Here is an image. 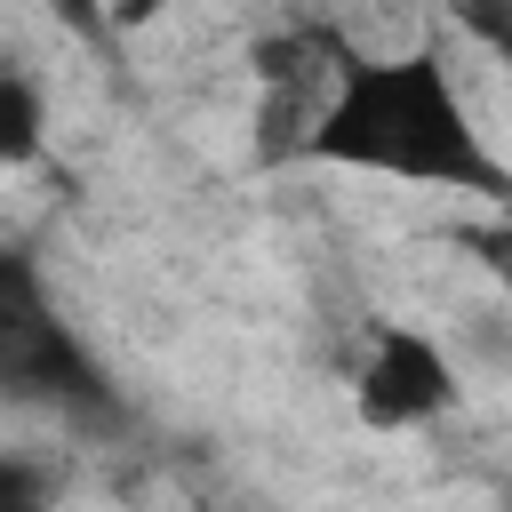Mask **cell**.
<instances>
[{"label":"cell","mask_w":512,"mask_h":512,"mask_svg":"<svg viewBox=\"0 0 512 512\" xmlns=\"http://www.w3.org/2000/svg\"><path fill=\"white\" fill-rule=\"evenodd\" d=\"M0 392H16V400H104V368L64 328L48 280L24 248H0Z\"/></svg>","instance_id":"2"},{"label":"cell","mask_w":512,"mask_h":512,"mask_svg":"<svg viewBox=\"0 0 512 512\" xmlns=\"http://www.w3.org/2000/svg\"><path fill=\"white\" fill-rule=\"evenodd\" d=\"M304 160L400 176V184H432V192H472L512 216V168L488 152V128L472 120V104L432 40H416L400 56L336 48V80L304 120Z\"/></svg>","instance_id":"1"},{"label":"cell","mask_w":512,"mask_h":512,"mask_svg":"<svg viewBox=\"0 0 512 512\" xmlns=\"http://www.w3.org/2000/svg\"><path fill=\"white\" fill-rule=\"evenodd\" d=\"M456 24H464L472 40H488V48H496V56L512 64V8H464Z\"/></svg>","instance_id":"7"},{"label":"cell","mask_w":512,"mask_h":512,"mask_svg":"<svg viewBox=\"0 0 512 512\" xmlns=\"http://www.w3.org/2000/svg\"><path fill=\"white\" fill-rule=\"evenodd\" d=\"M56 496V472L32 464V456H0V512H48Z\"/></svg>","instance_id":"5"},{"label":"cell","mask_w":512,"mask_h":512,"mask_svg":"<svg viewBox=\"0 0 512 512\" xmlns=\"http://www.w3.org/2000/svg\"><path fill=\"white\" fill-rule=\"evenodd\" d=\"M456 240H464V256H472V264L512 296V216H496V224H464Z\"/></svg>","instance_id":"6"},{"label":"cell","mask_w":512,"mask_h":512,"mask_svg":"<svg viewBox=\"0 0 512 512\" xmlns=\"http://www.w3.org/2000/svg\"><path fill=\"white\" fill-rule=\"evenodd\" d=\"M48 152V88L24 64H0V176Z\"/></svg>","instance_id":"4"},{"label":"cell","mask_w":512,"mask_h":512,"mask_svg":"<svg viewBox=\"0 0 512 512\" xmlns=\"http://www.w3.org/2000/svg\"><path fill=\"white\" fill-rule=\"evenodd\" d=\"M496 512H512V480H504V496H496Z\"/></svg>","instance_id":"8"},{"label":"cell","mask_w":512,"mask_h":512,"mask_svg":"<svg viewBox=\"0 0 512 512\" xmlns=\"http://www.w3.org/2000/svg\"><path fill=\"white\" fill-rule=\"evenodd\" d=\"M464 400L456 360L424 336V328H384L368 344V360L352 368V416L368 432H416L432 416H448Z\"/></svg>","instance_id":"3"}]
</instances>
